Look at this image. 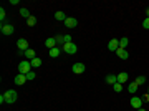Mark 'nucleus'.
Returning <instances> with one entry per match:
<instances>
[{"label": "nucleus", "instance_id": "23", "mask_svg": "<svg viewBox=\"0 0 149 111\" xmlns=\"http://www.w3.org/2000/svg\"><path fill=\"white\" fill-rule=\"evenodd\" d=\"M20 15H22V17H25V18H30V17H32L27 8H20Z\"/></svg>", "mask_w": 149, "mask_h": 111}, {"label": "nucleus", "instance_id": "17", "mask_svg": "<svg viewBox=\"0 0 149 111\" xmlns=\"http://www.w3.org/2000/svg\"><path fill=\"white\" fill-rule=\"evenodd\" d=\"M60 53H61V50H60L58 47H55V48L50 50V57H52V58H58V57H60Z\"/></svg>", "mask_w": 149, "mask_h": 111}, {"label": "nucleus", "instance_id": "2", "mask_svg": "<svg viewBox=\"0 0 149 111\" xmlns=\"http://www.w3.org/2000/svg\"><path fill=\"white\" fill-rule=\"evenodd\" d=\"M30 71H32V63H30V60H22V61L18 63V73L27 75Z\"/></svg>", "mask_w": 149, "mask_h": 111}, {"label": "nucleus", "instance_id": "20", "mask_svg": "<svg viewBox=\"0 0 149 111\" xmlns=\"http://www.w3.org/2000/svg\"><path fill=\"white\" fill-rule=\"evenodd\" d=\"M128 41H129V40H128V37H123V38L119 40V48H126L128 47Z\"/></svg>", "mask_w": 149, "mask_h": 111}, {"label": "nucleus", "instance_id": "12", "mask_svg": "<svg viewBox=\"0 0 149 111\" xmlns=\"http://www.w3.org/2000/svg\"><path fill=\"white\" fill-rule=\"evenodd\" d=\"M116 55H118L119 58H123V60L129 58V53L126 52V48H118V50H116Z\"/></svg>", "mask_w": 149, "mask_h": 111}, {"label": "nucleus", "instance_id": "14", "mask_svg": "<svg viewBox=\"0 0 149 111\" xmlns=\"http://www.w3.org/2000/svg\"><path fill=\"white\" fill-rule=\"evenodd\" d=\"M106 83H109V85L118 83V75H111V73H109V75L106 76Z\"/></svg>", "mask_w": 149, "mask_h": 111}, {"label": "nucleus", "instance_id": "13", "mask_svg": "<svg viewBox=\"0 0 149 111\" xmlns=\"http://www.w3.org/2000/svg\"><path fill=\"white\" fill-rule=\"evenodd\" d=\"M128 78H129V75H128L126 71H123V73H119V75H118V83H121V85H123V83L128 81Z\"/></svg>", "mask_w": 149, "mask_h": 111}, {"label": "nucleus", "instance_id": "29", "mask_svg": "<svg viewBox=\"0 0 149 111\" xmlns=\"http://www.w3.org/2000/svg\"><path fill=\"white\" fill-rule=\"evenodd\" d=\"M65 43H71V35H63Z\"/></svg>", "mask_w": 149, "mask_h": 111}, {"label": "nucleus", "instance_id": "28", "mask_svg": "<svg viewBox=\"0 0 149 111\" xmlns=\"http://www.w3.org/2000/svg\"><path fill=\"white\" fill-rule=\"evenodd\" d=\"M143 28L149 30V18H144L143 20Z\"/></svg>", "mask_w": 149, "mask_h": 111}, {"label": "nucleus", "instance_id": "21", "mask_svg": "<svg viewBox=\"0 0 149 111\" xmlns=\"http://www.w3.org/2000/svg\"><path fill=\"white\" fill-rule=\"evenodd\" d=\"M27 25H28V27H35V25H37V18H35V17L27 18Z\"/></svg>", "mask_w": 149, "mask_h": 111}, {"label": "nucleus", "instance_id": "22", "mask_svg": "<svg viewBox=\"0 0 149 111\" xmlns=\"http://www.w3.org/2000/svg\"><path fill=\"white\" fill-rule=\"evenodd\" d=\"M113 90H115L116 93H121V91H123V85H121V83H115V85H113Z\"/></svg>", "mask_w": 149, "mask_h": 111}, {"label": "nucleus", "instance_id": "11", "mask_svg": "<svg viewBox=\"0 0 149 111\" xmlns=\"http://www.w3.org/2000/svg\"><path fill=\"white\" fill-rule=\"evenodd\" d=\"M27 81H28V80H27V75H22V73H18V75L15 76V85H25Z\"/></svg>", "mask_w": 149, "mask_h": 111}, {"label": "nucleus", "instance_id": "15", "mask_svg": "<svg viewBox=\"0 0 149 111\" xmlns=\"http://www.w3.org/2000/svg\"><path fill=\"white\" fill-rule=\"evenodd\" d=\"M138 88H139V85H138V83H136V81H132L131 85L128 86V91H129V93H131V94H134V93H136V91H138Z\"/></svg>", "mask_w": 149, "mask_h": 111}, {"label": "nucleus", "instance_id": "7", "mask_svg": "<svg viewBox=\"0 0 149 111\" xmlns=\"http://www.w3.org/2000/svg\"><path fill=\"white\" fill-rule=\"evenodd\" d=\"M17 48L20 52H27V50H28V41L25 40V38H20V40L17 41Z\"/></svg>", "mask_w": 149, "mask_h": 111}, {"label": "nucleus", "instance_id": "19", "mask_svg": "<svg viewBox=\"0 0 149 111\" xmlns=\"http://www.w3.org/2000/svg\"><path fill=\"white\" fill-rule=\"evenodd\" d=\"M30 63H32V68H38V66H41V58H33Z\"/></svg>", "mask_w": 149, "mask_h": 111}, {"label": "nucleus", "instance_id": "10", "mask_svg": "<svg viewBox=\"0 0 149 111\" xmlns=\"http://www.w3.org/2000/svg\"><path fill=\"white\" fill-rule=\"evenodd\" d=\"M65 25H66L68 28H74V27L78 25V20H76V18H73V17H68L66 20H65Z\"/></svg>", "mask_w": 149, "mask_h": 111}, {"label": "nucleus", "instance_id": "3", "mask_svg": "<svg viewBox=\"0 0 149 111\" xmlns=\"http://www.w3.org/2000/svg\"><path fill=\"white\" fill-rule=\"evenodd\" d=\"M61 50H63L65 53H68V55H74V53L78 52V47L71 41V43H65L63 47H61Z\"/></svg>", "mask_w": 149, "mask_h": 111}, {"label": "nucleus", "instance_id": "25", "mask_svg": "<svg viewBox=\"0 0 149 111\" xmlns=\"http://www.w3.org/2000/svg\"><path fill=\"white\" fill-rule=\"evenodd\" d=\"M55 40H57L58 45H61V47L65 45V40H63V37H61V35H57V37H55Z\"/></svg>", "mask_w": 149, "mask_h": 111}, {"label": "nucleus", "instance_id": "31", "mask_svg": "<svg viewBox=\"0 0 149 111\" xmlns=\"http://www.w3.org/2000/svg\"><path fill=\"white\" fill-rule=\"evenodd\" d=\"M146 15H148V18H149V8H148V10H146Z\"/></svg>", "mask_w": 149, "mask_h": 111}, {"label": "nucleus", "instance_id": "5", "mask_svg": "<svg viewBox=\"0 0 149 111\" xmlns=\"http://www.w3.org/2000/svg\"><path fill=\"white\" fill-rule=\"evenodd\" d=\"M85 70H86V66L83 63H74L73 66H71V71H73V73H76V75H83V73H85Z\"/></svg>", "mask_w": 149, "mask_h": 111}, {"label": "nucleus", "instance_id": "30", "mask_svg": "<svg viewBox=\"0 0 149 111\" xmlns=\"http://www.w3.org/2000/svg\"><path fill=\"white\" fill-rule=\"evenodd\" d=\"M141 99H143V103H144V101H149V93H146V94H144V96H143Z\"/></svg>", "mask_w": 149, "mask_h": 111}, {"label": "nucleus", "instance_id": "26", "mask_svg": "<svg viewBox=\"0 0 149 111\" xmlns=\"http://www.w3.org/2000/svg\"><path fill=\"white\" fill-rule=\"evenodd\" d=\"M5 17H7V13H5V10H3V7L0 8V20H2V23L5 22Z\"/></svg>", "mask_w": 149, "mask_h": 111}, {"label": "nucleus", "instance_id": "27", "mask_svg": "<svg viewBox=\"0 0 149 111\" xmlns=\"http://www.w3.org/2000/svg\"><path fill=\"white\" fill-rule=\"evenodd\" d=\"M35 76H37V75H35L33 71H30V73H27V80H28V81H32V80H35Z\"/></svg>", "mask_w": 149, "mask_h": 111}, {"label": "nucleus", "instance_id": "18", "mask_svg": "<svg viewBox=\"0 0 149 111\" xmlns=\"http://www.w3.org/2000/svg\"><path fill=\"white\" fill-rule=\"evenodd\" d=\"M55 18H57L58 22H65V20H66L68 17H66L63 12H57V13H55Z\"/></svg>", "mask_w": 149, "mask_h": 111}, {"label": "nucleus", "instance_id": "6", "mask_svg": "<svg viewBox=\"0 0 149 111\" xmlns=\"http://www.w3.org/2000/svg\"><path fill=\"white\" fill-rule=\"evenodd\" d=\"M131 106L134 108V110H141V108H143V99L138 98V96H132L131 98Z\"/></svg>", "mask_w": 149, "mask_h": 111}, {"label": "nucleus", "instance_id": "8", "mask_svg": "<svg viewBox=\"0 0 149 111\" xmlns=\"http://www.w3.org/2000/svg\"><path fill=\"white\" fill-rule=\"evenodd\" d=\"M58 43H57V40H55V37H50V38H46L45 40V47L48 48V50H52V48H55Z\"/></svg>", "mask_w": 149, "mask_h": 111}, {"label": "nucleus", "instance_id": "16", "mask_svg": "<svg viewBox=\"0 0 149 111\" xmlns=\"http://www.w3.org/2000/svg\"><path fill=\"white\" fill-rule=\"evenodd\" d=\"M23 55H25L27 58H30V61H32L33 58H37V57H35V50H33V48H28L27 52H23Z\"/></svg>", "mask_w": 149, "mask_h": 111}, {"label": "nucleus", "instance_id": "32", "mask_svg": "<svg viewBox=\"0 0 149 111\" xmlns=\"http://www.w3.org/2000/svg\"><path fill=\"white\" fill-rule=\"evenodd\" d=\"M138 111H146V110H144V108H141V110H138Z\"/></svg>", "mask_w": 149, "mask_h": 111}, {"label": "nucleus", "instance_id": "9", "mask_svg": "<svg viewBox=\"0 0 149 111\" xmlns=\"http://www.w3.org/2000/svg\"><path fill=\"white\" fill-rule=\"evenodd\" d=\"M108 48H109V52H116L118 48H119V40H116V38H113V40L108 43Z\"/></svg>", "mask_w": 149, "mask_h": 111}, {"label": "nucleus", "instance_id": "4", "mask_svg": "<svg viewBox=\"0 0 149 111\" xmlns=\"http://www.w3.org/2000/svg\"><path fill=\"white\" fill-rule=\"evenodd\" d=\"M13 25L12 23H2V27H0V32H2V33H3V35H12V33H13Z\"/></svg>", "mask_w": 149, "mask_h": 111}, {"label": "nucleus", "instance_id": "1", "mask_svg": "<svg viewBox=\"0 0 149 111\" xmlns=\"http://www.w3.org/2000/svg\"><path fill=\"white\" fill-rule=\"evenodd\" d=\"M3 98H5V103L13 105V103H17L18 94H17V91H15V90H7L5 93H3Z\"/></svg>", "mask_w": 149, "mask_h": 111}, {"label": "nucleus", "instance_id": "24", "mask_svg": "<svg viewBox=\"0 0 149 111\" xmlns=\"http://www.w3.org/2000/svg\"><path fill=\"white\" fill-rule=\"evenodd\" d=\"M134 81L138 83V85H144V83H146V76H138V78H136V80H134Z\"/></svg>", "mask_w": 149, "mask_h": 111}]
</instances>
